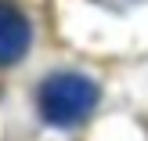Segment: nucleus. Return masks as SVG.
<instances>
[{"label": "nucleus", "instance_id": "obj_1", "mask_svg": "<svg viewBox=\"0 0 148 141\" xmlns=\"http://www.w3.org/2000/svg\"><path fill=\"white\" fill-rule=\"evenodd\" d=\"M98 105V83L83 72H54L40 87V116L51 127H76Z\"/></svg>", "mask_w": 148, "mask_h": 141}, {"label": "nucleus", "instance_id": "obj_2", "mask_svg": "<svg viewBox=\"0 0 148 141\" xmlns=\"http://www.w3.org/2000/svg\"><path fill=\"white\" fill-rule=\"evenodd\" d=\"M29 40H33V29H29L25 14L14 4L0 0V65L22 62V54L29 51Z\"/></svg>", "mask_w": 148, "mask_h": 141}]
</instances>
